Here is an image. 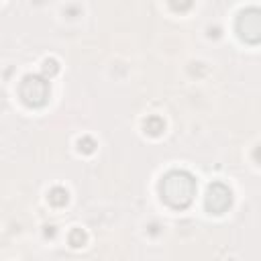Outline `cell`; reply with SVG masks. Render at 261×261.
<instances>
[{
	"label": "cell",
	"instance_id": "obj_4",
	"mask_svg": "<svg viewBox=\"0 0 261 261\" xmlns=\"http://www.w3.org/2000/svg\"><path fill=\"white\" fill-rule=\"evenodd\" d=\"M31 86H33V90L35 92H22V98H24V102L27 104H33V106H39V104H43L45 100H47V94H49V86L43 82V80H39V77H29L27 80Z\"/></svg>",
	"mask_w": 261,
	"mask_h": 261
},
{
	"label": "cell",
	"instance_id": "obj_3",
	"mask_svg": "<svg viewBox=\"0 0 261 261\" xmlns=\"http://www.w3.org/2000/svg\"><path fill=\"white\" fill-rule=\"evenodd\" d=\"M206 206H208L210 212H216V214L224 212L230 206V192L220 184L210 186L208 196H206Z\"/></svg>",
	"mask_w": 261,
	"mask_h": 261
},
{
	"label": "cell",
	"instance_id": "obj_1",
	"mask_svg": "<svg viewBox=\"0 0 261 261\" xmlns=\"http://www.w3.org/2000/svg\"><path fill=\"white\" fill-rule=\"evenodd\" d=\"M196 194V181L186 171H171L161 181V196L171 206H186Z\"/></svg>",
	"mask_w": 261,
	"mask_h": 261
},
{
	"label": "cell",
	"instance_id": "obj_2",
	"mask_svg": "<svg viewBox=\"0 0 261 261\" xmlns=\"http://www.w3.org/2000/svg\"><path fill=\"white\" fill-rule=\"evenodd\" d=\"M239 33L245 41L255 43L259 39V12L255 8L245 10L239 18Z\"/></svg>",
	"mask_w": 261,
	"mask_h": 261
}]
</instances>
